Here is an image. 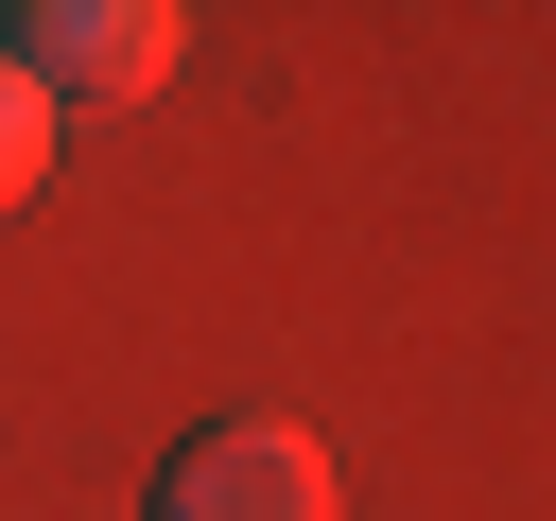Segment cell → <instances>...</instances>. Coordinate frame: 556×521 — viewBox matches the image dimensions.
<instances>
[{
	"instance_id": "cell-2",
	"label": "cell",
	"mask_w": 556,
	"mask_h": 521,
	"mask_svg": "<svg viewBox=\"0 0 556 521\" xmlns=\"http://www.w3.org/2000/svg\"><path fill=\"white\" fill-rule=\"evenodd\" d=\"M0 69L35 104H139L174 69V17L156 0H35V17H0Z\"/></svg>"
},
{
	"instance_id": "cell-3",
	"label": "cell",
	"mask_w": 556,
	"mask_h": 521,
	"mask_svg": "<svg viewBox=\"0 0 556 521\" xmlns=\"http://www.w3.org/2000/svg\"><path fill=\"white\" fill-rule=\"evenodd\" d=\"M35 174H52V104H35V87H17V69H0V208H17V191H35Z\"/></svg>"
},
{
	"instance_id": "cell-1",
	"label": "cell",
	"mask_w": 556,
	"mask_h": 521,
	"mask_svg": "<svg viewBox=\"0 0 556 521\" xmlns=\"http://www.w3.org/2000/svg\"><path fill=\"white\" fill-rule=\"evenodd\" d=\"M139 521H348V504H330V452H313L295 417H208V434L156 469Z\"/></svg>"
}]
</instances>
